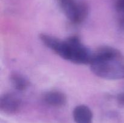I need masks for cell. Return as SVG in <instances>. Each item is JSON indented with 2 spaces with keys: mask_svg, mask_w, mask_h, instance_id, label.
I'll return each mask as SVG.
<instances>
[{
  "mask_svg": "<svg viewBox=\"0 0 124 123\" xmlns=\"http://www.w3.org/2000/svg\"><path fill=\"white\" fill-rule=\"evenodd\" d=\"M39 38L46 47L65 60L77 64H90L92 61L93 53L76 36L62 40L42 33Z\"/></svg>",
  "mask_w": 124,
  "mask_h": 123,
  "instance_id": "1",
  "label": "cell"
},
{
  "mask_svg": "<svg viewBox=\"0 0 124 123\" xmlns=\"http://www.w3.org/2000/svg\"><path fill=\"white\" fill-rule=\"evenodd\" d=\"M90 65L98 77L107 80L124 79V56L113 47H101L93 53Z\"/></svg>",
  "mask_w": 124,
  "mask_h": 123,
  "instance_id": "2",
  "label": "cell"
},
{
  "mask_svg": "<svg viewBox=\"0 0 124 123\" xmlns=\"http://www.w3.org/2000/svg\"><path fill=\"white\" fill-rule=\"evenodd\" d=\"M58 1L67 18L73 24H80L87 18L88 7L84 2L76 0Z\"/></svg>",
  "mask_w": 124,
  "mask_h": 123,
  "instance_id": "3",
  "label": "cell"
},
{
  "mask_svg": "<svg viewBox=\"0 0 124 123\" xmlns=\"http://www.w3.org/2000/svg\"><path fill=\"white\" fill-rule=\"evenodd\" d=\"M21 100L12 93L4 94L0 98V109L8 114L16 113L21 109Z\"/></svg>",
  "mask_w": 124,
  "mask_h": 123,
  "instance_id": "4",
  "label": "cell"
},
{
  "mask_svg": "<svg viewBox=\"0 0 124 123\" xmlns=\"http://www.w3.org/2000/svg\"><path fill=\"white\" fill-rule=\"evenodd\" d=\"M44 102L53 107H62L67 102V97L64 93L58 90H50L43 95Z\"/></svg>",
  "mask_w": 124,
  "mask_h": 123,
  "instance_id": "5",
  "label": "cell"
},
{
  "mask_svg": "<svg viewBox=\"0 0 124 123\" xmlns=\"http://www.w3.org/2000/svg\"><path fill=\"white\" fill-rule=\"evenodd\" d=\"M73 116L76 123H92L93 113L85 105H79L74 109Z\"/></svg>",
  "mask_w": 124,
  "mask_h": 123,
  "instance_id": "6",
  "label": "cell"
},
{
  "mask_svg": "<svg viewBox=\"0 0 124 123\" xmlns=\"http://www.w3.org/2000/svg\"><path fill=\"white\" fill-rule=\"evenodd\" d=\"M10 81L15 89L20 91L26 89L29 86V81L21 74L14 72L10 76Z\"/></svg>",
  "mask_w": 124,
  "mask_h": 123,
  "instance_id": "7",
  "label": "cell"
},
{
  "mask_svg": "<svg viewBox=\"0 0 124 123\" xmlns=\"http://www.w3.org/2000/svg\"><path fill=\"white\" fill-rule=\"evenodd\" d=\"M117 10L119 13L121 14L124 23V0H119L117 4Z\"/></svg>",
  "mask_w": 124,
  "mask_h": 123,
  "instance_id": "8",
  "label": "cell"
},
{
  "mask_svg": "<svg viewBox=\"0 0 124 123\" xmlns=\"http://www.w3.org/2000/svg\"><path fill=\"white\" fill-rule=\"evenodd\" d=\"M118 101L121 104L124 105V92L118 96Z\"/></svg>",
  "mask_w": 124,
  "mask_h": 123,
  "instance_id": "9",
  "label": "cell"
}]
</instances>
